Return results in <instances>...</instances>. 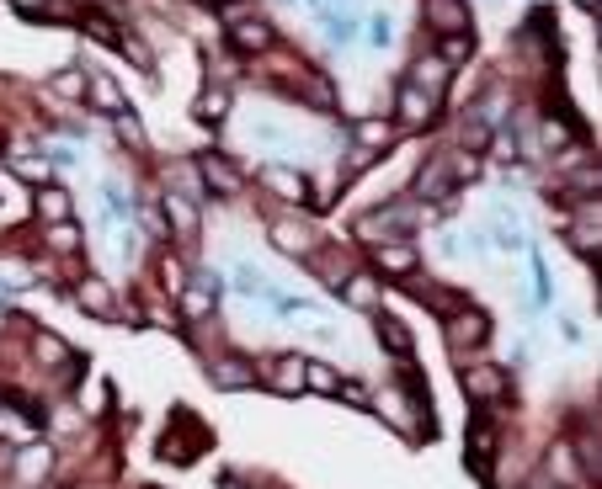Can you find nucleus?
Masks as SVG:
<instances>
[{"label": "nucleus", "instance_id": "obj_17", "mask_svg": "<svg viewBox=\"0 0 602 489\" xmlns=\"http://www.w3.org/2000/svg\"><path fill=\"white\" fill-rule=\"evenodd\" d=\"M374 261H379V276H411L416 272V250L400 240L389 244H374Z\"/></svg>", "mask_w": 602, "mask_h": 489}, {"label": "nucleus", "instance_id": "obj_35", "mask_svg": "<svg viewBox=\"0 0 602 489\" xmlns=\"http://www.w3.org/2000/svg\"><path fill=\"white\" fill-rule=\"evenodd\" d=\"M533 293H539V304H549V266L539 250H533Z\"/></svg>", "mask_w": 602, "mask_h": 489}, {"label": "nucleus", "instance_id": "obj_25", "mask_svg": "<svg viewBox=\"0 0 602 489\" xmlns=\"http://www.w3.org/2000/svg\"><path fill=\"white\" fill-rule=\"evenodd\" d=\"M112 128H118V144H123V150H144V122L133 118L128 107L112 118Z\"/></svg>", "mask_w": 602, "mask_h": 489}, {"label": "nucleus", "instance_id": "obj_22", "mask_svg": "<svg viewBox=\"0 0 602 489\" xmlns=\"http://www.w3.org/2000/svg\"><path fill=\"white\" fill-rule=\"evenodd\" d=\"M406 86H427V96H443V86H448V64L443 59H416V69H411V80Z\"/></svg>", "mask_w": 602, "mask_h": 489}, {"label": "nucleus", "instance_id": "obj_12", "mask_svg": "<svg viewBox=\"0 0 602 489\" xmlns=\"http://www.w3.org/2000/svg\"><path fill=\"white\" fill-rule=\"evenodd\" d=\"M272 394H283V399L304 394V357H299V351H283V357L272 362Z\"/></svg>", "mask_w": 602, "mask_h": 489}, {"label": "nucleus", "instance_id": "obj_9", "mask_svg": "<svg viewBox=\"0 0 602 489\" xmlns=\"http://www.w3.org/2000/svg\"><path fill=\"white\" fill-rule=\"evenodd\" d=\"M75 298H80V314H96V319H118V298H112V287L101 282V276H80V287H75Z\"/></svg>", "mask_w": 602, "mask_h": 489}, {"label": "nucleus", "instance_id": "obj_29", "mask_svg": "<svg viewBox=\"0 0 602 489\" xmlns=\"http://www.w3.org/2000/svg\"><path fill=\"white\" fill-rule=\"evenodd\" d=\"M438 59H443L448 69H459V64L470 59V32H464V37H443V48H438Z\"/></svg>", "mask_w": 602, "mask_h": 489}, {"label": "nucleus", "instance_id": "obj_30", "mask_svg": "<svg viewBox=\"0 0 602 489\" xmlns=\"http://www.w3.org/2000/svg\"><path fill=\"white\" fill-rule=\"evenodd\" d=\"M80 86H86V69H64V75L48 80V91H54V96H75Z\"/></svg>", "mask_w": 602, "mask_h": 489}, {"label": "nucleus", "instance_id": "obj_8", "mask_svg": "<svg viewBox=\"0 0 602 489\" xmlns=\"http://www.w3.org/2000/svg\"><path fill=\"white\" fill-rule=\"evenodd\" d=\"M208 378H214V389L240 394V389H251L256 383V367L246 362V357H214V362H208Z\"/></svg>", "mask_w": 602, "mask_h": 489}, {"label": "nucleus", "instance_id": "obj_3", "mask_svg": "<svg viewBox=\"0 0 602 489\" xmlns=\"http://www.w3.org/2000/svg\"><path fill=\"white\" fill-rule=\"evenodd\" d=\"M261 186L272 192V197H283V203H304L310 197V176L304 171H293V165H261Z\"/></svg>", "mask_w": 602, "mask_h": 489}, {"label": "nucleus", "instance_id": "obj_42", "mask_svg": "<svg viewBox=\"0 0 602 489\" xmlns=\"http://www.w3.org/2000/svg\"><path fill=\"white\" fill-rule=\"evenodd\" d=\"M11 5H16V11H32V5H43V0H11Z\"/></svg>", "mask_w": 602, "mask_h": 489}, {"label": "nucleus", "instance_id": "obj_40", "mask_svg": "<svg viewBox=\"0 0 602 489\" xmlns=\"http://www.w3.org/2000/svg\"><path fill=\"white\" fill-rule=\"evenodd\" d=\"M496 139H502V144H496V154H502V160H517V133H512V128H502Z\"/></svg>", "mask_w": 602, "mask_h": 489}, {"label": "nucleus", "instance_id": "obj_36", "mask_svg": "<svg viewBox=\"0 0 602 489\" xmlns=\"http://www.w3.org/2000/svg\"><path fill=\"white\" fill-rule=\"evenodd\" d=\"M560 144H571V128L565 122H544V150H560Z\"/></svg>", "mask_w": 602, "mask_h": 489}, {"label": "nucleus", "instance_id": "obj_27", "mask_svg": "<svg viewBox=\"0 0 602 489\" xmlns=\"http://www.w3.org/2000/svg\"><path fill=\"white\" fill-rule=\"evenodd\" d=\"M32 351H37V362H48V367H59V362H69V346H64L59 336H48V330H43V336L32 340Z\"/></svg>", "mask_w": 602, "mask_h": 489}, {"label": "nucleus", "instance_id": "obj_32", "mask_svg": "<svg viewBox=\"0 0 602 489\" xmlns=\"http://www.w3.org/2000/svg\"><path fill=\"white\" fill-rule=\"evenodd\" d=\"M368 37H374V43H389V37H395V22H389V11H374V16H368Z\"/></svg>", "mask_w": 602, "mask_h": 489}, {"label": "nucleus", "instance_id": "obj_16", "mask_svg": "<svg viewBox=\"0 0 602 489\" xmlns=\"http://www.w3.org/2000/svg\"><path fill=\"white\" fill-rule=\"evenodd\" d=\"M597 240H602V229H597V203H586L581 213L571 218V244H576V255H597Z\"/></svg>", "mask_w": 602, "mask_h": 489}, {"label": "nucleus", "instance_id": "obj_20", "mask_svg": "<svg viewBox=\"0 0 602 489\" xmlns=\"http://www.w3.org/2000/svg\"><path fill=\"white\" fill-rule=\"evenodd\" d=\"M352 139L363 144V154L389 150V139H395V122H384V118H357V122H352Z\"/></svg>", "mask_w": 602, "mask_h": 489}, {"label": "nucleus", "instance_id": "obj_38", "mask_svg": "<svg viewBox=\"0 0 602 489\" xmlns=\"http://www.w3.org/2000/svg\"><path fill=\"white\" fill-rule=\"evenodd\" d=\"M86 32H91L96 43H118V32L107 27V22H101V16H86Z\"/></svg>", "mask_w": 602, "mask_h": 489}, {"label": "nucleus", "instance_id": "obj_21", "mask_svg": "<svg viewBox=\"0 0 602 489\" xmlns=\"http://www.w3.org/2000/svg\"><path fill=\"white\" fill-rule=\"evenodd\" d=\"M91 107L96 112H123V91H118V80L112 75H101V69H91Z\"/></svg>", "mask_w": 602, "mask_h": 489}, {"label": "nucleus", "instance_id": "obj_18", "mask_svg": "<svg viewBox=\"0 0 602 489\" xmlns=\"http://www.w3.org/2000/svg\"><path fill=\"white\" fill-rule=\"evenodd\" d=\"M69 213H75V203H69V192L64 186H37V218H43V229L48 224H69Z\"/></svg>", "mask_w": 602, "mask_h": 489}, {"label": "nucleus", "instance_id": "obj_28", "mask_svg": "<svg viewBox=\"0 0 602 489\" xmlns=\"http://www.w3.org/2000/svg\"><path fill=\"white\" fill-rule=\"evenodd\" d=\"M459 144H464V150H485V144H491V128H485V118H464V133H459Z\"/></svg>", "mask_w": 602, "mask_h": 489}, {"label": "nucleus", "instance_id": "obj_1", "mask_svg": "<svg viewBox=\"0 0 602 489\" xmlns=\"http://www.w3.org/2000/svg\"><path fill=\"white\" fill-rule=\"evenodd\" d=\"M411 218H416V213L406 208V203H389V208H379V213H368V218H363V224H357V234H363V240H374V244H389L395 234L416 229Z\"/></svg>", "mask_w": 602, "mask_h": 489}, {"label": "nucleus", "instance_id": "obj_7", "mask_svg": "<svg viewBox=\"0 0 602 489\" xmlns=\"http://www.w3.org/2000/svg\"><path fill=\"white\" fill-rule=\"evenodd\" d=\"M214 298H219V276L197 272L192 287H182V314H187V319H208V314H214Z\"/></svg>", "mask_w": 602, "mask_h": 489}, {"label": "nucleus", "instance_id": "obj_6", "mask_svg": "<svg viewBox=\"0 0 602 489\" xmlns=\"http://www.w3.org/2000/svg\"><path fill=\"white\" fill-rule=\"evenodd\" d=\"M427 27L443 32V37H464V32H470L464 0H427Z\"/></svg>", "mask_w": 602, "mask_h": 489}, {"label": "nucleus", "instance_id": "obj_19", "mask_svg": "<svg viewBox=\"0 0 602 489\" xmlns=\"http://www.w3.org/2000/svg\"><path fill=\"white\" fill-rule=\"evenodd\" d=\"M272 244H278L283 255H304V250H315V229H310V224L283 218V224H272Z\"/></svg>", "mask_w": 602, "mask_h": 489}, {"label": "nucleus", "instance_id": "obj_41", "mask_svg": "<svg viewBox=\"0 0 602 489\" xmlns=\"http://www.w3.org/2000/svg\"><path fill=\"white\" fill-rule=\"evenodd\" d=\"M576 5H581V11H592V16H597V5H602V0H576Z\"/></svg>", "mask_w": 602, "mask_h": 489}, {"label": "nucleus", "instance_id": "obj_4", "mask_svg": "<svg viewBox=\"0 0 602 489\" xmlns=\"http://www.w3.org/2000/svg\"><path fill=\"white\" fill-rule=\"evenodd\" d=\"M459 378H464V394L475 399V404H496V399L507 394V372L502 367H464Z\"/></svg>", "mask_w": 602, "mask_h": 489}, {"label": "nucleus", "instance_id": "obj_5", "mask_svg": "<svg viewBox=\"0 0 602 489\" xmlns=\"http://www.w3.org/2000/svg\"><path fill=\"white\" fill-rule=\"evenodd\" d=\"M192 171L208 182V192H219V197H235V192H240V171H235L224 154H197V160H192Z\"/></svg>", "mask_w": 602, "mask_h": 489}, {"label": "nucleus", "instance_id": "obj_2", "mask_svg": "<svg viewBox=\"0 0 602 489\" xmlns=\"http://www.w3.org/2000/svg\"><path fill=\"white\" fill-rule=\"evenodd\" d=\"M485 336H491V319H485L475 304H464L459 314H448V346H453V351H475Z\"/></svg>", "mask_w": 602, "mask_h": 489}, {"label": "nucleus", "instance_id": "obj_37", "mask_svg": "<svg viewBox=\"0 0 602 489\" xmlns=\"http://www.w3.org/2000/svg\"><path fill=\"white\" fill-rule=\"evenodd\" d=\"M11 171H16V176H27V182H48L43 160H11Z\"/></svg>", "mask_w": 602, "mask_h": 489}, {"label": "nucleus", "instance_id": "obj_13", "mask_svg": "<svg viewBox=\"0 0 602 489\" xmlns=\"http://www.w3.org/2000/svg\"><path fill=\"white\" fill-rule=\"evenodd\" d=\"M229 43H235L240 54H261V48H272V27H267L261 16H246V22H229Z\"/></svg>", "mask_w": 602, "mask_h": 489}, {"label": "nucleus", "instance_id": "obj_26", "mask_svg": "<svg viewBox=\"0 0 602 489\" xmlns=\"http://www.w3.org/2000/svg\"><path fill=\"white\" fill-rule=\"evenodd\" d=\"M197 118H203V122H224V118H229V91H219V86H214V91H203V96H197Z\"/></svg>", "mask_w": 602, "mask_h": 489}, {"label": "nucleus", "instance_id": "obj_24", "mask_svg": "<svg viewBox=\"0 0 602 489\" xmlns=\"http://www.w3.org/2000/svg\"><path fill=\"white\" fill-rule=\"evenodd\" d=\"M304 389H315V394H336L342 378H336V367H325V362H304Z\"/></svg>", "mask_w": 602, "mask_h": 489}, {"label": "nucleus", "instance_id": "obj_23", "mask_svg": "<svg viewBox=\"0 0 602 489\" xmlns=\"http://www.w3.org/2000/svg\"><path fill=\"white\" fill-rule=\"evenodd\" d=\"M379 340H389V346H395V357H406V362H411V330H406L395 314H379Z\"/></svg>", "mask_w": 602, "mask_h": 489}, {"label": "nucleus", "instance_id": "obj_11", "mask_svg": "<svg viewBox=\"0 0 602 489\" xmlns=\"http://www.w3.org/2000/svg\"><path fill=\"white\" fill-rule=\"evenodd\" d=\"M336 293H342V304L347 308H379V276L374 272H347Z\"/></svg>", "mask_w": 602, "mask_h": 489}, {"label": "nucleus", "instance_id": "obj_14", "mask_svg": "<svg viewBox=\"0 0 602 489\" xmlns=\"http://www.w3.org/2000/svg\"><path fill=\"white\" fill-rule=\"evenodd\" d=\"M165 218H171V229H176V240H197V208H192V197H182V192H165Z\"/></svg>", "mask_w": 602, "mask_h": 489}, {"label": "nucleus", "instance_id": "obj_39", "mask_svg": "<svg viewBox=\"0 0 602 489\" xmlns=\"http://www.w3.org/2000/svg\"><path fill=\"white\" fill-rule=\"evenodd\" d=\"M336 394L347 399V404H357V410H368V389H363V383H347V389H336Z\"/></svg>", "mask_w": 602, "mask_h": 489}, {"label": "nucleus", "instance_id": "obj_31", "mask_svg": "<svg viewBox=\"0 0 602 489\" xmlns=\"http://www.w3.org/2000/svg\"><path fill=\"white\" fill-rule=\"evenodd\" d=\"M48 244H54V250H75V244H80V229H75V224H48Z\"/></svg>", "mask_w": 602, "mask_h": 489}, {"label": "nucleus", "instance_id": "obj_34", "mask_svg": "<svg viewBox=\"0 0 602 489\" xmlns=\"http://www.w3.org/2000/svg\"><path fill=\"white\" fill-rule=\"evenodd\" d=\"M101 197H107V213H112V218H128V197L118 192V182L101 186Z\"/></svg>", "mask_w": 602, "mask_h": 489}, {"label": "nucleus", "instance_id": "obj_33", "mask_svg": "<svg viewBox=\"0 0 602 489\" xmlns=\"http://www.w3.org/2000/svg\"><path fill=\"white\" fill-rule=\"evenodd\" d=\"M118 48H123V54H128L133 64H139V69H155V59H150V48H144L139 37H118Z\"/></svg>", "mask_w": 602, "mask_h": 489}, {"label": "nucleus", "instance_id": "obj_10", "mask_svg": "<svg viewBox=\"0 0 602 489\" xmlns=\"http://www.w3.org/2000/svg\"><path fill=\"white\" fill-rule=\"evenodd\" d=\"M438 118V96L416 91V86H400V128H427V122Z\"/></svg>", "mask_w": 602, "mask_h": 489}, {"label": "nucleus", "instance_id": "obj_15", "mask_svg": "<svg viewBox=\"0 0 602 489\" xmlns=\"http://www.w3.org/2000/svg\"><path fill=\"white\" fill-rule=\"evenodd\" d=\"M48 468H54V453H48V447H43V442H32V447H22V453H16V479H22V484H43V479H48Z\"/></svg>", "mask_w": 602, "mask_h": 489}]
</instances>
